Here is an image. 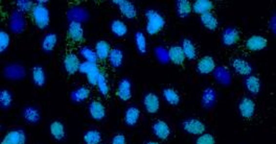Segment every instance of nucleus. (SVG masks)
Here are the masks:
<instances>
[{
    "label": "nucleus",
    "instance_id": "obj_1",
    "mask_svg": "<svg viewBox=\"0 0 276 144\" xmlns=\"http://www.w3.org/2000/svg\"><path fill=\"white\" fill-rule=\"evenodd\" d=\"M165 26V19L156 10L149 9L146 12V31L150 36L160 33Z\"/></svg>",
    "mask_w": 276,
    "mask_h": 144
},
{
    "label": "nucleus",
    "instance_id": "obj_2",
    "mask_svg": "<svg viewBox=\"0 0 276 144\" xmlns=\"http://www.w3.org/2000/svg\"><path fill=\"white\" fill-rule=\"evenodd\" d=\"M33 22L39 30H46L50 22V14L45 4L36 3L31 13Z\"/></svg>",
    "mask_w": 276,
    "mask_h": 144
},
{
    "label": "nucleus",
    "instance_id": "obj_3",
    "mask_svg": "<svg viewBox=\"0 0 276 144\" xmlns=\"http://www.w3.org/2000/svg\"><path fill=\"white\" fill-rule=\"evenodd\" d=\"M79 72H81L82 74H86L87 82L92 87H97L99 76L100 74L101 70L98 66V64H91L88 62L83 61L79 65Z\"/></svg>",
    "mask_w": 276,
    "mask_h": 144
},
{
    "label": "nucleus",
    "instance_id": "obj_4",
    "mask_svg": "<svg viewBox=\"0 0 276 144\" xmlns=\"http://www.w3.org/2000/svg\"><path fill=\"white\" fill-rule=\"evenodd\" d=\"M181 126H182V129L185 133L192 136H201L202 134L205 133L206 129V126L203 124V121L197 118L185 119Z\"/></svg>",
    "mask_w": 276,
    "mask_h": 144
},
{
    "label": "nucleus",
    "instance_id": "obj_5",
    "mask_svg": "<svg viewBox=\"0 0 276 144\" xmlns=\"http://www.w3.org/2000/svg\"><path fill=\"white\" fill-rule=\"evenodd\" d=\"M26 75L25 68L20 64H9L3 69V76L9 81H21Z\"/></svg>",
    "mask_w": 276,
    "mask_h": 144
},
{
    "label": "nucleus",
    "instance_id": "obj_6",
    "mask_svg": "<svg viewBox=\"0 0 276 144\" xmlns=\"http://www.w3.org/2000/svg\"><path fill=\"white\" fill-rule=\"evenodd\" d=\"M256 105L251 97L245 96L238 103V113L244 119H251L256 114Z\"/></svg>",
    "mask_w": 276,
    "mask_h": 144
},
{
    "label": "nucleus",
    "instance_id": "obj_7",
    "mask_svg": "<svg viewBox=\"0 0 276 144\" xmlns=\"http://www.w3.org/2000/svg\"><path fill=\"white\" fill-rule=\"evenodd\" d=\"M9 27L14 34H22L26 28V20L22 13L19 11H14L9 20Z\"/></svg>",
    "mask_w": 276,
    "mask_h": 144
},
{
    "label": "nucleus",
    "instance_id": "obj_8",
    "mask_svg": "<svg viewBox=\"0 0 276 144\" xmlns=\"http://www.w3.org/2000/svg\"><path fill=\"white\" fill-rule=\"evenodd\" d=\"M27 136L22 128H14L6 133L1 144H26Z\"/></svg>",
    "mask_w": 276,
    "mask_h": 144
},
{
    "label": "nucleus",
    "instance_id": "obj_9",
    "mask_svg": "<svg viewBox=\"0 0 276 144\" xmlns=\"http://www.w3.org/2000/svg\"><path fill=\"white\" fill-rule=\"evenodd\" d=\"M89 116L94 121H101L107 116V110L105 105L98 99H93L88 105Z\"/></svg>",
    "mask_w": 276,
    "mask_h": 144
},
{
    "label": "nucleus",
    "instance_id": "obj_10",
    "mask_svg": "<svg viewBox=\"0 0 276 144\" xmlns=\"http://www.w3.org/2000/svg\"><path fill=\"white\" fill-rule=\"evenodd\" d=\"M81 63V60H79V57L76 54L68 53L65 54L63 59V68L67 74L74 75L77 72H79Z\"/></svg>",
    "mask_w": 276,
    "mask_h": 144
},
{
    "label": "nucleus",
    "instance_id": "obj_11",
    "mask_svg": "<svg viewBox=\"0 0 276 144\" xmlns=\"http://www.w3.org/2000/svg\"><path fill=\"white\" fill-rule=\"evenodd\" d=\"M118 8L121 15L128 20H133L137 17L136 6L129 0H113L112 1Z\"/></svg>",
    "mask_w": 276,
    "mask_h": 144
},
{
    "label": "nucleus",
    "instance_id": "obj_12",
    "mask_svg": "<svg viewBox=\"0 0 276 144\" xmlns=\"http://www.w3.org/2000/svg\"><path fill=\"white\" fill-rule=\"evenodd\" d=\"M116 96L121 102H129L132 98V82L128 77H122L118 82V89H116Z\"/></svg>",
    "mask_w": 276,
    "mask_h": 144
},
{
    "label": "nucleus",
    "instance_id": "obj_13",
    "mask_svg": "<svg viewBox=\"0 0 276 144\" xmlns=\"http://www.w3.org/2000/svg\"><path fill=\"white\" fill-rule=\"evenodd\" d=\"M196 68H197L198 73L202 75H208L210 73H214L217 68L216 61L213 56L204 55L198 60Z\"/></svg>",
    "mask_w": 276,
    "mask_h": 144
},
{
    "label": "nucleus",
    "instance_id": "obj_14",
    "mask_svg": "<svg viewBox=\"0 0 276 144\" xmlns=\"http://www.w3.org/2000/svg\"><path fill=\"white\" fill-rule=\"evenodd\" d=\"M142 105L144 110L149 114H156L160 109V99L153 92H149L142 98Z\"/></svg>",
    "mask_w": 276,
    "mask_h": 144
},
{
    "label": "nucleus",
    "instance_id": "obj_15",
    "mask_svg": "<svg viewBox=\"0 0 276 144\" xmlns=\"http://www.w3.org/2000/svg\"><path fill=\"white\" fill-rule=\"evenodd\" d=\"M152 133L159 140H166L170 138L171 136V127L168 125V122H165L164 120H156L153 126H152Z\"/></svg>",
    "mask_w": 276,
    "mask_h": 144
},
{
    "label": "nucleus",
    "instance_id": "obj_16",
    "mask_svg": "<svg viewBox=\"0 0 276 144\" xmlns=\"http://www.w3.org/2000/svg\"><path fill=\"white\" fill-rule=\"evenodd\" d=\"M231 67L235 70L237 74L241 76H249L251 75L253 68L248 61H246L242 57H236L231 61Z\"/></svg>",
    "mask_w": 276,
    "mask_h": 144
},
{
    "label": "nucleus",
    "instance_id": "obj_17",
    "mask_svg": "<svg viewBox=\"0 0 276 144\" xmlns=\"http://www.w3.org/2000/svg\"><path fill=\"white\" fill-rule=\"evenodd\" d=\"M268 46V40L260 35H253L246 41V48L249 52H261Z\"/></svg>",
    "mask_w": 276,
    "mask_h": 144
},
{
    "label": "nucleus",
    "instance_id": "obj_18",
    "mask_svg": "<svg viewBox=\"0 0 276 144\" xmlns=\"http://www.w3.org/2000/svg\"><path fill=\"white\" fill-rule=\"evenodd\" d=\"M89 18V13L86 9L82 6H74V8L69 9L67 12V19L70 22H77V23H83L86 22Z\"/></svg>",
    "mask_w": 276,
    "mask_h": 144
},
{
    "label": "nucleus",
    "instance_id": "obj_19",
    "mask_svg": "<svg viewBox=\"0 0 276 144\" xmlns=\"http://www.w3.org/2000/svg\"><path fill=\"white\" fill-rule=\"evenodd\" d=\"M139 119H140L139 108L136 106L128 107L125 111V115H123V122H125V125L129 127H134L138 124Z\"/></svg>",
    "mask_w": 276,
    "mask_h": 144
},
{
    "label": "nucleus",
    "instance_id": "obj_20",
    "mask_svg": "<svg viewBox=\"0 0 276 144\" xmlns=\"http://www.w3.org/2000/svg\"><path fill=\"white\" fill-rule=\"evenodd\" d=\"M67 37L75 43H82L85 40L84 28L81 23L70 22L67 28Z\"/></svg>",
    "mask_w": 276,
    "mask_h": 144
},
{
    "label": "nucleus",
    "instance_id": "obj_21",
    "mask_svg": "<svg viewBox=\"0 0 276 144\" xmlns=\"http://www.w3.org/2000/svg\"><path fill=\"white\" fill-rule=\"evenodd\" d=\"M239 40V33L236 27L229 26L225 28L222 34V43L224 46L230 47L236 45Z\"/></svg>",
    "mask_w": 276,
    "mask_h": 144
},
{
    "label": "nucleus",
    "instance_id": "obj_22",
    "mask_svg": "<svg viewBox=\"0 0 276 144\" xmlns=\"http://www.w3.org/2000/svg\"><path fill=\"white\" fill-rule=\"evenodd\" d=\"M22 118L30 125H37L41 120V113L38 108L33 106H27L22 110Z\"/></svg>",
    "mask_w": 276,
    "mask_h": 144
},
{
    "label": "nucleus",
    "instance_id": "obj_23",
    "mask_svg": "<svg viewBox=\"0 0 276 144\" xmlns=\"http://www.w3.org/2000/svg\"><path fill=\"white\" fill-rule=\"evenodd\" d=\"M91 95V91L86 86H79V87L72 90L70 93V100L74 104H82L86 102Z\"/></svg>",
    "mask_w": 276,
    "mask_h": 144
},
{
    "label": "nucleus",
    "instance_id": "obj_24",
    "mask_svg": "<svg viewBox=\"0 0 276 144\" xmlns=\"http://www.w3.org/2000/svg\"><path fill=\"white\" fill-rule=\"evenodd\" d=\"M94 50H96L99 61L106 62V61H108L109 54H110L112 48H111L110 42H108L106 40H99L96 43V47H94Z\"/></svg>",
    "mask_w": 276,
    "mask_h": 144
},
{
    "label": "nucleus",
    "instance_id": "obj_25",
    "mask_svg": "<svg viewBox=\"0 0 276 144\" xmlns=\"http://www.w3.org/2000/svg\"><path fill=\"white\" fill-rule=\"evenodd\" d=\"M169 54V61H171L173 64L178 65H183L186 57L183 53V49L181 47V45H173L169 48L168 50Z\"/></svg>",
    "mask_w": 276,
    "mask_h": 144
},
{
    "label": "nucleus",
    "instance_id": "obj_26",
    "mask_svg": "<svg viewBox=\"0 0 276 144\" xmlns=\"http://www.w3.org/2000/svg\"><path fill=\"white\" fill-rule=\"evenodd\" d=\"M49 133L50 136L57 141H63L66 138V129L63 122L60 120H55L49 126Z\"/></svg>",
    "mask_w": 276,
    "mask_h": 144
},
{
    "label": "nucleus",
    "instance_id": "obj_27",
    "mask_svg": "<svg viewBox=\"0 0 276 144\" xmlns=\"http://www.w3.org/2000/svg\"><path fill=\"white\" fill-rule=\"evenodd\" d=\"M217 102V91L213 87H207L202 91L201 104L205 109H212Z\"/></svg>",
    "mask_w": 276,
    "mask_h": 144
},
{
    "label": "nucleus",
    "instance_id": "obj_28",
    "mask_svg": "<svg viewBox=\"0 0 276 144\" xmlns=\"http://www.w3.org/2000/svg\"><path fill=\"white\" fill-rule=\"evenodd\" d=\"M58 44V36L55 33L46 34L40 42V47L43 52L46 54H50L54 52Z\"/></svg>",
    "mask_w": 276,
    "mask_h": 144
},
{
    "label": "nucleus",
    "instance_id": "obj_29",
    "mask_svg": "<svg viewBox=\"0 0 276 144\" xmlns=\"http://www.w3.org/2000/svg\"><path fill=\"white\" fill-rule=\"evenodd\" d=\"M32 81L37 87H43L46 84L45 70L40 65H36L32 68Z\"/></svg>",
    "mask_w": 276,
    "mask_h": 144
},
{
    "label": "nucleus",
    "instance_id": "obj_30",
    "mask_svg": "<svg viewBox=\"0 0 276 144\" xmlns=\"http://www.w3.org/2000/svg\"><path fill=\"white\" fill-rule=\"evenodd\" d=\"M244 85H245V88L247 89V91L251 93L252 95H257L260 92L261 83H260L259 78L256 75L251 74L249 76H247L244 81Z\"/></svg>",
    "mask_w": 276,
    "mask_h": 144
},
{
    "label": "nucleus",
    "instance_id": "obj_31",
    "mask_svg": "<svg viewBox=\"0 0 276 144\" xmlns=\"http://www.w3.org/2000/svg\"><path fill=\"white\" fill-rule=\"evenodd\" d=\"M123 60H125V54L120 48H112L110 54L108 57V62L111 65V67L118 69L123 65Z\"/></svg>",
    "mask_w": 276,
    "mask_h": 144
},
{
    "label": "nucleus",
    "instance_id": "obj_32",
    "mask_svg": "<svg viewBox=\"0 0 276 144\" xmlns=\"http://www.w3.org/2000/svg\"><path fill=\"white\" fill-rule=\"evenodd\" d=\"M181 47H182L183 53L187 60L194 61L197 59V48H196V45L193 40L184 38L182 41H181Z\"/></svg>",
    "mask_w": 276,
    "mask_h": 144
},
{
    "label": "nucleus",
    "instance_id": "obj_33",
    "mask_svg": "<svg viewBox=\"0 0 276 144\" xmlns=\"http://www.w3.org/2000/svg\"><path fill=\"white\" fill-rule=\"evenodd\" d=\"M214 10V3L209 0H197L193 3V12L202 16L207 13H212Z\"/></svg>",
    "mask_w": 276,
    "mask_h": 144
},
{
    "label": "nucleus",
    "instance_id": "obj_34",
    "mask_svg": "<svg viewBox=\"0 0 276 144\" xmlns=\"http://www.w3.org/2000/svg\"><path fill=\"white\" fill-rule=\"evenodd\" d=\"M110 31L116 38H123L128 34V26L119 19H114L110 23Z\"/></svg>",
    "mask_w": 276,
    "mask_h": 144
},
{
    "label": "nucleus",
    "instance_id": "obj_35",
    "mask_svg": "<svg viewBox=\"0 0 276 144\" xmlns=\"http://www.w3.org/2000/svg\"><path fill=\"white\" fill-rule=\"evenodd\" d=\"M200 21L202 25L204 26L206 30L210 31V32H214L216 31L217 26H219V20H217V16L215 14L212 13H207L205 15H202L200 16Z\"/></svg>",
    "mask_w": 276,
    "mask_h": 144
},
{
    "label": "nucleus",
    "instance_id": "obj_36",
    "mask_svg": "<svg viewBox=\"0 0 276 144\" xmlns=\"http://www.w3.org/2000/svg\"><path fill=\"white\" fill-rule=\"evenodd\" d=\"M176 13L179 18L185 19L193 13V4L188 0H178L176 2Z\"/></svg>",
    "mask_w": 276,
    "mask_h": 144
},
{
    "label": "nucleus",
    "instance_id": "obj_37",
    "mask_svg": "<svg viewBox=\"0 0 276 144\" xmlns=\"http://www.w3.org/2000/svg\"><path fill=\"white\" fill-rule=\"evenodd\" d=\"M162 97L164 99V102L170 105V106H178L180 104V94L178 91L173 88H164L162 90Z\"/></svg>",
    "mask_w": 276,
    "mask_h": 144
},
{
    "label": "nucleus",
    "instance_id": "obj_38",
    "mask_svg": "<svg viewBox=\"0 0 276 144\" xmlns=\"http://www.w3.org/2000/svg\"><path fill=\"white\" fill-rule=\"evenodd\" d=\"M134 40H135V46L137 52L139 53V54L144 55L147 54L148 53V42H147V38L146 35L142 32H136L135 36H134Z\"/></svg>",
    "mask_w": 276,
    "mask_h": 144
},
{
    "label": "nucleus",
    "instance_id": "obj_39",
    "mask_svg": "<svg viewBox=\"0 0 276 144\" xmlns=\"http://www.w3.org/2000/svg\"><path fill=\"white\" fill-rule=\"evenodd\" d=\"M214 74L216 81L219 82L222 85H229L231 82V74L226 67L224 66L217 67Z\"/></svg>",
    "mask_w": 276,
    "mask_h": 144
},
{
    "label": "nucleus",
    "instance_id": "obj_40",
    "mask_svg": "<svg viewBox=\"0 0 276 144\" xmlns=\"http://www.w3.org/2000/svg\"><path fill=\"white\" fill-rule=\"evenodd\" d=\"M101 139H103L101 133L96 128L88 129L83 135V141L85 144H100Z\"/></svg>",
    "mask_w": 276,
    "mask_h": 144
},
{
    "label": "nucleus",
    "instance_id": "obj_41",
    "mask_svg": "<svg viewBox=\"0 0 276 144\" xmlns=\"http://www.w3.org/2000/svg\"><path fill=\"white\" fill-rule=\"evenodd\" d=\"M79 55L82 56V59L85 62H88L91 64H97L99 61L96 50L88 46H84L79 49Z\"/></svg>",
    "mask_w": 276,
    "mask_h": 144
},
{
    "label": "nucleus",
    "instance_id": "obj_42",
    "mask_svg": "<svg viewBox=\"0 0 276 144\" xmlns=\"http://www.w3.org/2000/svg\"><path fill=\"white\" fill-rule=\"evenodd\" d=\"M13 94L12 92L8 89H2L0 91V107L3 110H8L13 105Z\"/></svg>",
    "mask_w": 276,
    "mask_h": 144
},
{
    "label": "nucleus",
    "instance_id": "obj_43",
    "mask_svg": "<svg viewBox=\"0 0 276 144\" xmlns=\"http://www.w3.org/2000/svg\"><path fill=\"white\" fill-rule=\"evenodd\" d=\"M97 88H98L99 92L103 96H107L109 94V92H110V87H109V84H108V81H107V76L105 74V72H103V71L100 72V74L99 76Z\"/></svg>",
    "mask_w": 276,
    "mask_h": 144
},
{
    "label": "nucleus",
    "instance_id": "obj_44",
    "mask_svg": "<svg viewBox=\"0 0 276 144\" xmlns=\"http://www.w3.org/2000/svg\"><path fill=\"white\" fill-rule=\"evenodd\" d=\"M11 45V37L5 31L0 32V54H4Z\"/></svg>",
    "mask_w": 276,
    "mask_h": 144
},
{
    "label": "nucleus",
    "instance_id": "obj_45",
    "mask_svg": "<svg viewBox=\"0 0 276 144\" xmlns=\"http://www.w3.org/2000/svg\"><path fill=\"white\" fill-rule=\"evenodd\" d=\"M16 6L17 11H19L20 13H32L35 3L33 1H30V0H18L16 2Z\"/></svg>",
    "mask_w": 276,
    "mask_h": 144
},
{
    "label": "nucleus",
    "instance_id": "obj_46",
    "mask_svg": "<svg viewBox=\"0 0 276 144\" xmlns=\"http://www.w3.org/2000/svg\"><path fill=\"white\" fill-rule=\"evenodd\" d=\"M195 144H216V138L213 134L204 133L201 136H198Z\"/></svg>",
    "mask_w": 276,
    "mask_h": 144
},
{
    "label": "nucleus",
    "instance_id": "obj_47",
    "mask_svg": "<svg viewBox=\"0 0 276 144\" xmlns=\"http://www.w3.org/2000/svg\"><path fill=\"white\" fill-rule=\"evenodd\" d=\"M155 53L157 55V59L160 61V62H166L169 61V54H168V50H165L162 47H157L155 49Z\"/></svg>",
    "mask_w": 276,
    "mask_h": 144
},
{
    "label": "nucleus",
    "instance_id": "obj_48",
    "mask_svg": "<svg viewBox=\"0 0 276 144\" xmlns=\"http://www.w3.org/2000/svg\"><path fill=\"white\" fill-rule=\"evenodd\" d=\"M111 144H127V138L122 133H116L111 139Z\"/></svg>",
    "mask_w": 276,
    "mask_h": 144
},
{
    "label": "nucleus",
    "instance_id": "obj_49",
    "mask_svg": "<svg viewBox=\"0 0 276 144\" xmlns=\"http://www.w3.org/2000/svg\"><path fill=\"white\" fill-rule=\"evenodd\" d=\"M144 144H160V143L157 142V141H148V142H146Z\"/></svg>",
    "mask_w": 276,
    "mask_h": 144
}]
</instances>
